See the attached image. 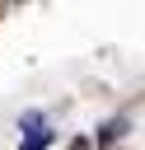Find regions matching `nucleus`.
Instances as JSON below:
<instances>
[{
  "label": "nucleus",
  "mask_w": 145,
  "mask_h": 150,
  "mask_svg": "<svg viewBox=\"0 0 145 150\" xmlns=\"http://www.w3.org/2000/svg\"><path fill=\"white\" fill-rule=\"evenodd\" d=\"M122 131H126V122H122V117H117V122H108V127H103V131H98V141H103V145H108V141H117V136H122Z\"/></svg>",
  "instance_id": "2"
},
{
  "label": "nucleus",
  "mask_w": 145,
  "mask_h": 150,
  "mask_svg": "<svg viewBox=\"0 0 145 150\" xmlns=\"http://www.w3.org/2000/svg\"><path fill=\"white\" fill-rule=\"evenodd\" d=\"M23 150H47V136H23Z\"/></svg>",
  "instance_id": "3"
},
{
  "label": "nucleus",
  "mask_w": 145,
  "mask_h": 150,
  "mask_svg": "<svg viewBox=\"0 0 145 150\" xmlns=\"http://www.w3.org/2000/svg\"><path fill=\"white\" fill-rule=\"evenodd\" d=\"M19 127H23V136H51V131H47V122H42V112H23V122H19Z\"/></svg>",
  "instance_id": "1"
}]
</instances>
